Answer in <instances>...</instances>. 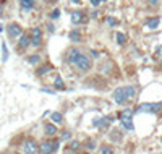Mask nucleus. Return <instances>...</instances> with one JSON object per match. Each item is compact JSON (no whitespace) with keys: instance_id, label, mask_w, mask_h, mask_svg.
I'll return each mask as SVG.
<instances>
[{"instance_id":"nucleus-1","label":"nucleus","mask_w":162,"mask_h":154,"mask_svg":"<svg viewBox=\"0 0 162 154\" xmlns=\"http://www.w3.org/2000/svg\"><path fill=\"white\" fill-rule=\"evenodd\" d=\"M162 109V102H144L141 104L135 112L136 114H157V112Z\"/></svg>"},{"instance_id":"nucleus-2","label":"nucleus","mask_w":162,"mask_h":154,"mask_svg":"<svg viewBox=\"0 0 162 154\" xmlns=\"http://www.w3.org/2000/svg\"><path fill=\"white\" fill-rule=\"evenodd\" d=\"M91 59L88 57V55H84V54H81L80 57H78V60L75 62V68L78 70V73H88L89 70H91Z\"/></svg>"},{"instance_id":"nucleus-3","label":"nucleus","mask_w":162,"mask_h":154,"mask_svg":"<svg viewBox=\"0 0 162 154\" xmlns=\"http://www.w3.org/2000/svg\"><path fill=\"white\" fill-rule=\"evenodd\" d=\"M114 101L118 104V106H126L130 101H128V96H126V91H125V86L122 88H117L114 91Z\"/></svg>"},{"instance_id":"nucleus-4","label":"nucleus","mask_w":162,"mask_h":154,"mask_svg":"<svg viewBox=\"0 0 162 154\" xmlns=\"http://www.w3.org/2000/svg\"><path fill=\"white\" fill-rule=\"evenodd\" d=\"M59 144H60V141H42L39 144V151L44 152V154L57 152L59 151Z\"/></svg>"},{"instance_id":"nucleus-5","label":"nucleus","mask_w":162,"mask_h":154,"mask_svg":"<svg viewBox=\"0 0 162 154\" xmlns=\"http://www.w3.org/2000/svg\"><path fill=\"white\" fill-rule=\"evenodd\" d=\"M7 33H8V37L10 39H18L21 34H23V29L18 23H10L7 26Z\"/></svg>"},{"instance_id":"nucleus-6","label":"nucleus","mask_w":162,"mask_h":154,"mask_svg":"<svg viewBox=\"0 0 162 154\" xmlns=\"http://www.w3.org/2000/svg\"><path fill=\"white\" fill-rule=\"evenodd\" d=\"M29 36H31V46L33 47H39L41 42H42V29L41 28H33Z\"/></svg>"},{"instance_id":"nucleus-7","label":"nucleus","mask_w":162,"mask_h":154,"mask_svg":"<svg viewBox=\"0 0 162 154\" xmlns=\"http://www.w3.org/2000/svg\"><path fill=\"white\" fill-rule=\"evenodd\" d=\"M39 151V144L34 141V139H26L24 144H23V152L26 154H34Z\"/></svg>"},{"instance_id":"nucleus-8","label":"nucleus","mask_w":162,"mask_h":154,"mask_svg":"<svg viewBox=\"0 0 162 154\" xmlns=\"http://www.w3.org/2000/svg\"><path fill=\"white\" fill-rule=\"evenodd\" d=\"M81 54H83V52L80 51L78 47L68 49V52H67V60H68V64H70V65H75V62L78 60V57H80Z\"/></svg>"},{"instance_id":"nucleus-9","label":"nucleus","mask_w":162,"mask_h":154,"mask_svg":"<svg viewBox=\"0 0 162 154\" xmlns=\"http://www.w3.org/2000/svg\"><path fill=\"white\" fill-rule=\"evenodd\" d=\"M120 123L125 130H135V123H133V117H120Z\"/></svg>"},{"instance_id":"nucleus-10","label":"nucleus","mask_w":162,"mask_h":154,"mask_svg":"<svg viewBox=\"0 0 162 154\" xmlns=\"http://www.w3.org/2000/svg\"><path fill=\"white\" fill-rule=\"evenodd\" d=\"M31 46V36L29 34H21L20 36V41H18V47L20 49H26V47H29Z\"/></svg>"},{"instance_id":"nucleus-11","label":"nucleus","mask_w":162,"mask_h":154,"mask_svg":"<svg viewBox=\"0 0 162 154\" xmlns=\"http://www.w3.org/2000/svg\"><path fill=\"white\" fill-rule=\"evenodd\" d=\"M44 133L47 136H55L59 133L57 130V123H46L44 125Z\"/></svg>"},{"instance_id":"nucleus-12","label":"nucleus","mask_w":162,"mask_h":154,"mask_svg":"<svg viewBox=\"0 0 162 154\" xmlns=\"http://www.w3.org/2000/svg\"><path fill=\"white\" fill-rule=\"evenodd\" d=\"M84 21V13L81 10H76L72 13V23L73 24H81Z\"/></svg>"},{"instance_id":"nucleus-13","label":"nucleus","mask_w":162,"mask_h":154,"mask_svg":"<svg viewBox=\"0 0 162 154\" xmlns=\"http://www.w3.org/2000/svg\"><path fill=\"white\" fill-rule=\"evenodd\" d=\"M110 122H112L110 117H101V118H96V120L93 122V125L96 128H104V127H107Z\"/></svg>"},{"instance_id":"nucleus-14","label":"nucleus","mask_w":162,"mask_h":154,"mask_svg":"<svg viewBox=\"0 0 162 154\" xmlns=\"http://www.w3.org/2000/svg\"><path fill=\"white\" fill-rule=\"evenodd\" d=\"M159 24H160V18L159 16H151V18L146 20V26L149 28V29H157Z\"/></svg>"},{"instance_id":"nucleus-15","label":"nucleus","mask_w":162,"mask_h":154,"mask_svg":"<svg viewBox=\"0 0 162 154\" xmlns=\"http://www.w3.org/2000/svg\"><path fill=\"white\" fill-rule=\"evenodd\" d=\"M125 91H126V96H128L130 102L133 99H136V96H138V88L136 86H125Z\"/></svg>"},{"instance_id":"nucleus-16","label":"nucleus","mask_w":162,"mask_h":154,"mask_svg":"<svg viewBox=\"0 0 162 154\" xmlns=\"http://www.w3.org/2000/svg\"><path fill=\"white\" fill-rule=\"evenodd\" d=\"M20 5L24 11H31L36 5V0H20Z\"/></svg>"},{"instance_id":"nucleus-17","label":"nucleus","mask_w":162,"mask_h":154,"mask_svg":"<svg viewBox=\"0 0 162 154\" xmlns=\"http://www.w3.org/2000/svg\"><path fill=\"white\" fill-rule=\"evenodd\" d=\"M68 37H70L72 42H81V33L78 29H72L68 34Z\"/></svg>"},{"instance_id":"nucleus-18","label":"nucleus","mask_w":162,"mask_h":154,"mask_svg":"<svg viewBox=\"0 0 162 154\" xmlns=\"http://www.w3.org/2000/svg\"><path fill=\"white\" fill-rule=\"evenodd\" d=\"M50 120H52L54 123L60 125V123L63 122V115L60 114V112H52V114H50Z\"/></svg>"},{"instance_id":"nucleus-19","label":"nucleus","mask_w":162,"mask_h":154,"mask_svg":"<svg viewBox=\"0 0 162 154\" xmlns=\"http://www.w3.org/2000/svg\"><path fill=\"white\" fill-rule=\"evenodd\" d=\"M54 88L55 89H65V83H63V80L60 78V76H55V80H54Z\"/></svg>"},{"instance_id":"nucleus-20","label":"nucleus","mask_w":162,"mask_h":154,"mask_svg":"<svg viewBox=\"0 0 162 154\" xmlns=\"http://www.w3.org/2000/svg\"><path fill=\"white\" fill-rule=\"evenodd\" d=\"M39 62H41V55L39 54H33V55L28 57V64H31V65H37Z\"/></svg>"},{"instance_id":"nucleus-21","label":"nucleus","mask_w":162,"mask_h":154,"mask_svg":"<svg viewBox=\"0 0 162 154\" xmlns=\"http://www.w3.org/2000/svg\"><path fill=\"white\" fill-rule=\"evenodd\" d=\"M115 39H117V44H118V46H125V44H126V36H125L123 33H117Z\"/></svg>"},{"instance_id":"nucleus-22","label":"nucleus","mask_w":162,"mask_h":154,"mask_svg":"<svg viewBox=\"0 0 162 154\" xmlns=\"http://www.w3.org/2000/svg\"><path fill=\"white\" fill-rule=\"evenodd\" d=\"M50 70H52V68H50V65H44V67H41V68L37 70V72H36V75H37V76H44L46 73H49V72H50Z\"/></svg>"},{"instance_id":"nucleus-23","label":"nucleus","mask_w":162,"mask_h":154,"mask_svg":"<svg viewBox=\"0 0 162 154\" xmlns=\"http://www.w3.org/2000/svg\"><path fill=\"white\" fill-rule=\"evenodd\" d=\"M122 131L120 130H114L112 131V135H110V139H114V141H118V139H122Z\"/></svg>"},{"instance_id":"nucleus-24","label":"nucleus","mask_w":162,"mask_h":154,"mask_svg":"<svg viewBox=\"0 0 162 154\" xmlns=\"http://www.w3.org/2000/svg\"><path fill=\"white\" fill-rule=\"evenodd\" d=\"M81 149V143L80 141H72V144H70L68 151H80Z\"/></svg>"},{"instance_id":"nucleus-25","label":"nucleus","mask_w":162,"mask_h":154,"mask_svg":"<svg viewBox=\"0 0 162 154\" xmlns=\"http://www.w3.org/2000/svg\"><path fill=\"white\" fill-rule=\"evenodd\" d=\"M133 114H135V110H133V109H123L120 112V117H133Z\"/></svg>"},{"instance_id":"nucleus-26","label":"nucleus","mask_w":162,"mask_h":154,"mask_svg":"<svg viewBox=\"0 0 162 154\" xmlns=\"http://www.w3.org/2000/svg\"><path fill=\"white\" fill-rule=\"evenodd\" d=\"M60 18V10L59 8H55L50 11V20H59Z\"/></svg>"},{"instance_id":"nucleus-27","label":"nucleus","mask_w":162,"mask_h":154,"mask_svg":"<svg viewBox=\"0 0 162 154\" xmlns=\"http://www.w3.org/2000/svg\"><path fill=\"white\" fill-rule=\"evenodd\" d=\"M94 148H96V143L93 141V139H89V141L86 143V149L88 151H94Z\"/></svg>"},{"instance_id":"nucleus-28","label":"nucleus","mask_w":162,"mask_h":154,"mask_svg":"<svg viewBox=\"0 0 162 154\" xmlns=\"http://www.w3.org/2000/svg\"><path fill=\"white\" fill-rule=\"evenodd\" d=\"M2 51H3V57H2V60L7 62V59H8V51H7V46H5V44H2Z\"/></svg>"},{"instance_id":"nucleus-29","label":"nucleus","mask_w":162,"mask_h":154,"mask_svg":"<svg viewBox=\"0 0 162 154\" xmlns=\"http://www.w3.org/2000/svg\"><path fill=\"white\" fill-rule=\"evenodd\" d=\"M107 24H109V26H115V24H117V20H115L114 16H107Z\"/></svg>"},{"instance_id":"nucleus-30","label":"nucleus","mask_w":162,"mask_h":154,"mask_svg":"<svg viewBox=\"0 0 162 154\" xmlns=\"http://www.w3.org/2000/svg\"><path fill=\"white\" fill-rule=\"evenodd\" d=\"M70 138H72V133H70V131H63V135H62L63 141H67V139H70Z\"/></svg>"},{"instance_id":"nucleus-31","label":"nucleus","mask_w":162,"mask_h":154,"mask_svg":"<svg viewBox=\"0 0 162 154\" xmlns=\"http://www.w3.org/2000/svg\"><path fill=\"white\" fill-rule=\"evenodd\" d=\"M89 3H91V5H93V7H94V8H97V7H99V5H101L102 2H101V0H89Z\"/></svg>"},{"instance_id":"nucleus-32","label":"nucleus","mask_w":162,"mask_h":154,"mask_svg":"<svg viewBox=\"0 0 162 154\" xmlns=\"http://www.w3.org/2000/svg\"><path fill=\"white\" fill-rule=\"evenodd\" d=\"M156 57H157V59H162V46H159V47L156 49Z\"/></svg>"},{"instance_id":"nucleus-33","label":"nucleus","mask_w":162,"mask_h":154,"mask_svg":"<svg viewBox=\"0 0 162 154\" xmlns=\"http://www.w3.org/2000/svg\"><path fill=\"white\" fill-rule=\"evenodd\" d=\"M147 3H149L151 7H157L159 5V0H147Z\"/></svg>"},{"instance_id":"nucleus-34","label":"nucleus","mask_w":162,"mask_h":154,"mask_svg":"<svg viewBox=\"0 0 162 154\" xmlns=\"http://www.w3.org/2000/svg\"><path fill=\"white\" fill-rule=\"evenodd\" d=\"M47 31H49V33H54V31H55V26H54L52 23H49V24H47Z\"/></svg>"},{"instance_id":"nucleus-35","label":"nucleus","mask_w":162,"mask_h":154,"mask_svg":"<svg viewBox=\"0 0 162 154\" xmlns=\"http://www.w3.org/2000/svg\"><path fill=\"white\" fill-rule=\"evenodd\" d=\"M99 151H101L102 154H105V152H112V149H110V148H105V146H104V148H101Z\"/></svg>"},{"instance_id":"nucleus-36","label":"nucleus","mask_w":162,"mask_h":154,"mask_svg":"<svg viewBox=\"0 0 162 154\" xmlns=\"http://www.w3.org/2000/svg\"><path fill=\"white\" fill-rule=\"evenodd\" d=\"M91 55H93V59H99V52L96 51H91Z\"/></svg>"},{"instance_id":"nucleus-37","label":"nucleus","mask_w":162,"mask_h":154,"mask_svg":"<svg viewBox=\"0 0 162 154\" xmlns=\"http://www.w3.org/2000/svg\"><path fill=\"white\" fill-rule=\"evenodd\" d=\"M41 91H42V93H49V94H54V91H52V89H47V88H42Z\"/></svg>"},{"instance_id":"nucleus-38","label":"nucleus","mask_w":162,"mask_h":154,"mask_svg":"<svg viewBox=\"0 0 162 154\" xmlns=\"http://www.w3.org/2000/svg\"><path fill=\"white\" fill-rule=\"evenodd\" d=\"M97 16H99V13H97V11H93V13H91V18H97Z\"/></svg>"},{"instance_id":"nucleus-39","label":"nucleus","mask_w":162,"mask_h":154,"mask_svg":"<svg viewBox=\"0 0 162 154\" xmlns=\"http://www.w3.org/2000/svg\"><path fill=\"white\" fill-rule=\"evenodd\" d=\"M70 2L75 3V5H80V3H81V0H70Z\"/></svg>"},{"instance_id":"nucleus-40","label":"nucleus","mask_w":162,"mask_h":154,"mask_svg":"<svg viewBox=\"0 0 162 154\" xmlns=\"http://www.w3.org/2000/svg\"><path fill=\"white\" fill-rule=\"evenodd\" d=\"M2 15H3V7L0 5V18H2Z\"/></svg>"},{"instance_id":"nucleus-41","label":"nucleus","mask_w":162,"mask_h":154,"mask_svg":"<svg viewBox=\"0 0 162 154\" xmlns=\"http://www.w3.org/2000/svg\"><path fill=\"white\" fill-rule=\"evenodd\" d=\"M2 31H3V26H2V24H0V33H2Z\"/></svg>"},{"instance_id":"nucleus-42","label":"nucleus","mask_w":162,"mask_h":154,"mask_svg":"<svg viewBox=\"0 0 162 154\" xmlns=\"http://www.w3.org/2000/svg\"><path fill=\"white\" fill-rule=\"evenodd\" d=\"M159 64H160V67H162V59H160V62H159Z\"/></svg>"},{"instance_id":"nucleus-43","label":"nucleus","mask_w":162,"mask_h":154,"mask_svg":"<svg viewBox=\"0 0 162 154\" xmlns=\"http://www.w3.org/2000/svg\"><path fill=\"white\" fill-rule=\"evenodd\" d=\"M52 2H57V0H52Z\"/></svg>"},{"instance_id":"nucleus-44","label":"nucleus","mask_w":162,"mask_h":154,"mask_svg":"<svg viewBox=\"0 0 162 154\" xmlns=\"http://www.w3.org/2000/svg\"><path fill=\"white\" fill-rule=\"evenodd\" d=\"M101 2H105V0H101Z\"/></svg>"}]
</instances>
